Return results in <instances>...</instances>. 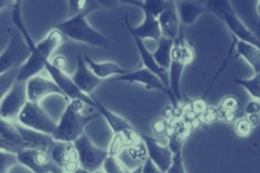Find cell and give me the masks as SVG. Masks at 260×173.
I'll return each instance as SVG.
<instances>
[{
  "label": "cell",
  "instance_id": "cell-18",
  "mask_svg": "<svg viewBox=\"0 0 260 173\" xmlns=\"http://www.w3.org/2000/svg\"><path fill=\"white\" fill-rule=\"evenodd\" d=\"M157 19L161 30V35L175 41L181 30L176 1H169L167 7L159 14Z\"/></svg>",
  "mask_w": 260,
  "mask_h": 173
},
{
  "label": "cell",
  "instance_id": "cell-30",
  "mask_svg": "<svg viewBox=\"0 0 260 173\" xmlns=\"http://www.w3.org/2000/svg\"><path fill=\"white\" fill-rule=\"evenodd\" d=\"M103 171L105 173H129L117 158L112 155H109L106 158L103 164Z\"/></svg>",
  "mask_w": 260,
  "mask_h": 173
},
{
  "label": "cell",
  "instance_id": "cell-8",
  "mask_svg": "<svg viewBox=\"0 0 260 173\" xmlns=\"http://www.w3.org/2000/svg\"><path fill=\"white\" fill-rule=\"evenodd\" d=\"M18 164L26 167L32 173H64L49 156L47 151L24 149L17 154Z\"/></svg>",
  "mask_w": 260,
  "mask_h": 173
},
{
  "label": "cell",
  "instance_id": "cell-35",
  "mask_svg": "<svg viewBox=\"0 0 260 173\" xmlns=\"http://www.w3.org/2000/svg\"><path fill=\"white\" fill-rule=\"evenodd\" d=\"M50 61L54 67H56L59 70L65 71V68L67 67V59L63 55H58Z\"/></svg>",
  "mask_w": 260,
  "mask_h": 173
},
{
  "label": "cell",
  "instance_id": "cell-13",
  "mask_svg": "<svg viewBox=\"0 0 260 173\" xmlns=\"http://www.w3.org/2000/svg\"><path fill=\"white\" fill-rule=\"evenodd\" d=\"M142 142L144 143L147 157L156 165V167L166 173L171 167L173 162L174 153L169 146L160 145L156 139L151 136L140 133Z\"/></svg>",
  "mask_w": 260,
  "mask_h": 173
},
{
  "label": "cell",
  "instance_id": "cell-38",
  "mask_svg": "<svg viewBox=\"0 0 260 173\" xmlns=\"http://www.w3.org/2000/svg\"><path fill=\"white\" fill-rule=\"evenodd\" d=\"M248 120L249 122L251 123V125L254 127V126H257L260 122V116L259 114H252V115H248Z\"/></svg>",
  "mask_w": 260,
  "mask_h": 173
},
{
  "label": "cell",
  "instance_id": "cell-36",
  "mask_svg": "<svg viewBox=\"0 0 260 173\" xmlns=\"http://www.w3.org/2000/svg\"><path fill=\"white\" fill-rule=\"evenodd\" d=\"M260 112V102L253 100L250 101L246 107H245V113L247 115H252V114H259Z\"/></svg>",
  "mask_w": 260,
  "mask_h": 173
},
{
  "label": "cell",
  "instance_id": "cell-12",
  "mask_svg": "<svg viewBox=\"0 0 260 173\" xmlns=\"http://www.w3.org/2000/svg\"><path fill=\"white\" fill-rule=\"evenodd\" d=\"M25 83L27 100L29 102L40 104V101L50 95H59L68 101L62 90L52 79L45 78L41 75H36L26 80Z\"/></svg>",
  "mask_w": 260,
  "mask_h": 173
},
{
  "label": "cell",
  "instance_id": "cell-11",
  "mask_svg": "<svg viewBox=\"0 0 260 173\" xmlns=\"http://www.w3.org/2000/svg\"><path fill=\"white\" fill-rule=\"evenodd\" d=\"M76 69L71 76L75 86L84 95L91 97L92 93L103 83V79L99 78L87 66L82 55L76 56Z\"/></svg>",
  "mask_w": 260,
  "mask_h": 173
},
{
  "label": "cell",
  "instance_id": "cell-6",
  "mask_svg": "<svg viewBox=\"0 0 260 173\" xmlns=\"http://www.w3.org/2000/svg\"><path fill=\"white\" fill-rule=\"evenodd\" d=\"M17 120L19 124L25 127H28L50 135L54 133L57 125V123L53 120V118L47 113L45 109L41 107L40 104L29 102V101L26 102V104L20 111L17 117Z\"/></svg>",
  "mask_w": 260,
  "mask_h": 173
},
{
  "label": "cell",
  "instance_id": "cell-34",
  "mask_svg": "<svg viewBox=\"0 0 260 173\" xmlns=\"http://www.w3.org/2000/svg\"><path fill=\"white\" fill-rule=\"evenodd\" d=\"M142 173H162L156 165L148 158L146 157L144 164L142 165Z\"/></svg>",
  "mask_w": 260,
  "mask_h": 173
},
{
  "label": "cell",
  "instance_id": "cell-17",
  "mask_svg": "<svg viewBox=\"0 0 260 173\" xmlns=\"http://www.w3.org/2000/svg\"><path fill=\"white\" fill-rule=\"evenodd\" d=\"M17 131L20 135V138L23 142L24 149L30 150H43L47 151V149L54 142V138L52 135L25 127L19 123L14 122Z\"/></svg>",
  "mask_w": 260,
  "mask_h": 173
},
{
  "label": "cell",
  "instance_id": "cell-29",
  "mask_svg": "<svg viewBox=\"0 0 260 173\" xmlns=\"http://www.w3.org/2000/svg\"><path fill=\"white\" fill-rule=\"evenodd\" d=\"M16 164H18L17 155L0 151V173H8L9 170Z\"/></svg>",
  "mask_w": 260,
  "mask_h": 173
},
{
  "label": "cell",
  "instance_id": "cell-4",
  "mask_svg": "<svg viewBox=\"0 0 260 173\" xmlns=\"http://www.w3.org/2000/svg\"><path fill=\"white\" fill-rule=\"evenodd\" d=\"M29 54L30 51L23 36L14 26L9 36L5 50L0 54V75L23 64Z\"/></svg>",
  "mask_w": 260,
  "mask_h": 173
},
{
  "label": "cell",
  "instance_id": "cell-25",
  "mask_svg": "<svg viewBox=\"0 0 260 173\" xmlns=\"http://www.w3.org/2000/svg\"><path fill=\"white\" fill-rule=\"evenodd\" d=\"M184 67H185V64L182 63L179 59L172 58L171 65L169 68V89L178 102L182 101L180 82H181V76H182Z\"/></svg>",
  "mask_w": 260,
  "mask_h": 173
},
{
  "label": "cell",
  "instance_id": "cell-22",
  "mask_svg": "<svg viewBox=\"0 0 260 173\" xmlns=\"http://www.w3.org/2000/svg\"><path fill=\"white\" fill-rule=\"evenodd\" d=\"M177 11L181 25H189L196 21V19L206 11L203 2L193 1H178L176 2Z\"/></svg>",
  "mask_w": 260,
  "mask_h": 173
},
{
  "label": "cell",
  "instance_id": "cell-1",
  "mask_svg": "<svg viewBox=\"0 0 260 173\" xmlns=\"http://www.w3.org/2000/svg\"><path fill=\"white\" fill-rule=\"evenodd\" d=\"M11 19L14 26L23 36L30 51L28 58L20 65L16 77V80L18 81H26L45 69V63L51 60L53 52L66 41V37L59 30L53 28L41 42L36 44L22 20L21 1L19 0L14 1L11 7Z\"/></svg>",
  "mask_w": 260,
  "mask_h": 173
},
{
  "label": "cell",
  "instance_id": "cell-32",
  "mask_svg": "<svg viewBox=\"0 0 260 173\" xmlns=\"http://www.w3.org/2000/svg\"><path fill=\"white\" fill-rule=\"evenodd\" d=\"M240 107V103L236 97L228 96L221 100V103L219 105L218 112L223 113H235V111L238 110Z\"/></svg>",
  "mask_w": 260,
  "mask_h": 173
},
{
  "label": "cell",
  "instance_id": "cell-33",
  "mask_svg": "<svg viewBox=\"0 0 260 173\" xmlns=\"http://www.w3.org/2000/svg\"><path fill=\"white\" fill-rule=\"evenodd\" d=\"M252 128H253V126L249 122L248 118L241 117L235 123V131L238 135H240L242 137H246V136L250 135Z\"/></svg>",
  "mask_w": 260,
  "mask_h": 173
},
{
  "label": "cell",
  "instance_id": "cell-39",
  "mask_svg": "<svg viewBox=\"0 0 260 173\" xmlns=\"http://www.w3.org/2000/svg\"><path fill=\"white\" fill-rule=\"evenodd\" d=\"M14 1H9V0H0V10L6 7H12Z\"/></svg>",
  "mask_w": 260,
  "mask_h": 173
},
{
  "label": "cell",
  "instance_id": "cell-15",
  "mask_svg": "<svg viewBox=\"0 0 260 173\" xmlns=\"http://www.w3.org/2000/svg\"><path fill=\"white\" fill-rule=\"evenodd\" d=\"M23 150L24 146L14 122L0 117V151L17 155Z\"/></svg>",
  "mask_w": 260,
  "mask_h": 173
},
{
  "label": "cell",
  "instance_id": "cell-21",
  "mask_svg": "<svg viewBox=\"0 0 260 173\" xmlns=\"http://www.w3.org/2000/svg\"><path fill=\"white\" fill-rule=\"evenodd\" d=\"M95 110H96V112H99L101 114L102 117L105 118V120L107 121V123L109 124L110 128L112 129V131L115 135L125 134L127 132L135 130L134 127L131 126V124L125 118L110 111L99 100H96V109Z\"/></svg>",
  "mask_w": 260,
  "mask_h": 173
},
{
  "label": "cell",
  "instance_id": "cell-7",
  "mask_svg": "<svg viewBox=\"0 0 260 173\" xmlns=\"http://www.w3.org/2000/svg\"><path fill=\"white\" fill-rule=\"evenodd\" d=\"M27 101L25 81L15 80L0 102V117L6 120L17 118Z\"/></svg>",
  "mask_w": 260,
  "mask_h": 173
},
{
  "label": "cell",
  "instance_id": "cell-10",
  "mask_svg": "<svg viewBox=\"0 0 260 173\" xmlns=\"http://www.w3.org/2000/svg\"><path fill=\"white\" fill-rule=\"evenodd\" d=\"M47 153L51 159L63 169L64 173L74 172L80 167L73 142L54 140V142L47 149Z\"/></svg>",
  "mask_w": 260,
  "mask_h": 173
},
{
  "label": "cell",
  "instance_id": "cell-2",
  "mask_svg": "<svg viewBox=\"0 0 260 173\" xmlns=\"http://www.w3.org/2000/svg\"><path fill=\"white\" fill-rule=\"evenodd\" d=\"M83 105L84 103L79 100H70L67 103L56 125V129L52 134L55 140L73 142L84 133L85 127L90 121L101 117L99 112L91 115H83Z\"/></svg>",
  "mask_w": 260,
  "mask_h": 173
},
{
  "label": "cell",
  "instance_id": "cell-14",
  "mask_svg": "<svg viewBox=\"0 0 260 173\" xmlns=\"http://www.w3.org/2000/svg\"><path fill=\"white\" fill-rule=\"evenodd\" d=\"M143 14H144L143 21L135 27L130 25L127 15L124 17L125 25L128 32L132 37H136L142 41L144 39H151L158 42L159 39L162 37V35H161V30H160L157 17H155L154 15H152L147 11H143Z\"/></svg>",
  "mask_w": 260,
  "mask_h": 173
},
{
  "label": "cell",
  "instance_id": "cell-20",
  "mask_svg": "<svg viewBox=\"0 0 260 173\" xmlns=\"http://www.w3.org/2000/svg\"><path fill=\"white\" fill-rule=\"evenodd\" d=\"M132 38L134 39V42H135L136 47L138 49L141 61L143 63V67L147 68L148 70H150L151 72L156 74L159 77V79L162 81V83L169 89V70H166V69L161 68L155 62L152 53L148 51V49L145 47V45H144L142 40H140V39H138L136 37H132Z\"/></svg>",
  "mask_w": 260,
  "mask_h": 173
},
{
  "label": "cell",
  "instance_id": "cell-3",
  "mask_svg": "<svg viewBox=\"0 0 260 173\" xmlns=\"http://www.w3.org/2000/svg\"><path fill=\"white\" fill-rule=\"evenodd\" d=\"M88 14L84 12L72 15L68 19L57 23L54 27L59 30L66 38L73 41L93 47L107 48L109 46V40L87 22L86 16Z\"/></svg>",
  "mask_w": 260,
  "mask_h": 173
},
{
  "label": "cell",
  "instance_id": "cell-23",
  "mask_svg": "<svg viewBox=\"0 0 260 173\" xmlns=\"http://www.w3.org/2000/svg\"><path fill=\"white\" fill-rule=\"evenodd\" d=\"M236 53L245 59L253 68L254 73H260V49L251 44L237 40Z\"/></svg>",
  "mask_w": 260,
  "mask_h": 173
},
{
  "label": "cell",
  "instance_id": "cell-26",
  "mask_svg": "<svg viewBox=\"0 0 260 173\" xmlns=\"http://www.w3.org/2000/svg\"><path fill=\"white\" fill-rule=\"evenodd\" d=\"M122 3H127L130 5H134L136 7H139L142 9V11H147L154 15L155 17H158L159 14L164 11V9L167 7L168 2L166 0H123L120 1Z\"/></svg>",
  "mask_w": 260,
  "mask_h": 173
},
{
  "label": "cell",
  "instance_id": "cell-19",
  "mask_svg": "<svg viewBox=\"0 0 260 173\" xmlns=\"http://www.w3.org/2000/svg\"><path fill=\"white\" fill-rule=\"evenodd\" d=\"M87 66L89 69L101 79H106V78H112L115 76H120L128 73L130 70L121 67L119 64L111 61L107 62H96L93 61L88 55L83 56Z\"/></svg>",
  "mask_w": 260,
  "mask_h": 173
},
{
  "label": "cell",
  "instance_id": "cell-40",
  "mask_svg": "<svg viewBox=\"0 0 260 173\" xmlns=\"http://www.w3.org/2000/svg\"><path fill=\"white\" fill-rule=\"evenodd\" d=\"M65 173H68V172H65ZM71 173H91V172H89V171H87V170H85V169L79 167V168H77L74 172H71Z\"/></svg>",
  "mask_w": 260,
  "mask_h": 173
},
{
  "label": "cell",
  "instance_id": "cell-28",
  "mask_svg": "<svg viewBox=\"0 0 260 173\" xmlns=\"http://www.w3.org/2000/svg\"><path fill=\"white\" fill-rule=\"evenodd\" d=\"M20 66H16L9 70L8 72L0 75V102L2 98L5 96V94L8 92V90L12 86L14 81L16 80L18 70Z\"/></svg>",
  "mask_w": 260,
  "mask_h": 173
},
{
  "label": "cell",
  "instance_id": "cell-31",
  "mask_svg": "<svg viewBox=\"0 0 260 173\" xmlns=\"http://www.w3.org/2000/svg\"><path fill=\"white\" fill-rule=\"evenodd\" d=\"M173 153H174V156H173L172 165L166 173H187L185 170V167H184V163H183L181 147L176 149Z\"/></svg>",
  "mask_w": 260,
  "mask_h": 173
},
{
  "label": "cell",
  "instance_id": "cell-9",
  "mask_svg": "<svg viewBox=\"0 0 260 173\" xmlns=\"http://www.w3.org/2000/svg\"><path fill=\"white\" fill-rule=\"evenodd\" d=\"M109 80L110 81L138 82V83L143 84L146 90H156V91L164 92L169 96L174 109H177V107H178L179 102L173 96L171 91L162 83V81L159 79V77L156 74H154L153 72H151L150 70H148L145 67H142V68H139V69H136L133 71L130 70L128 73H126L124 75L115 76V77L110 78Z\"/></svg>",
  "mask_w": 260,
  "mask_h": 173
},
{
  "label": "cell",
  "instance_id": "cell-43",
  "mask_svg": "<svg viewBox=\"0 0 260 173\" xmlns=\"http://www.w3.org/2000/svg\"><path fill=\"white\" fill-rule=\"evenodd\" d=\"M259 49H260V47H259Z\"/></svg>",
  "mask_w": 260,
  "mask_h": 173
},
{
  "label": "cell",
  "instance_id": "cell-5",
  "mask_svg": "<svg viewBox=\"0 0 260 173\" xmlns=\"http://www.w3.org/2000/svg\"><path fill=\"white\" fill-rule=\"evenodd\" d=\"M73 145L77 153L79 166L91 173L100 170L106 158L110 155L109 151L93 145L85 132L75 139Z\"/></svg>",
  "mask_w": 260,
  "mask_h": 173
},
{
  "label": "cell",
  "instance_id": "cell-37",
  "mask_svg": "<svg viewBox=\"0 0 260 173\" xmlns=\"http://www.w3.org/2000/svg\"><path fill=\"white\" fill-rule=\"evenodd\" d=\"M256 12H257V33H256V37L260 40V0H258L257 4H256Z\"/></svg>",
  "mask_w": 260,
  "mask_h": 173
},
{
  "label": "cell",
  "instance_id": "cell-16",
  "mask_svg": "<svg viewBox=\"0 0 260 173\" xmlns=\"http://www.w3.org/2000/svg\"><path fill=\"white\" fill-rule=\"evenodd\" d=\"M220 18L229 27L232 36L235 37L237 40L251 44L253 46H256L257 48L260 47V40L242 22V20L235 13L234 9L223 12Z\"/></svg>",
  "mask_w": 260,
  "mask_h": 173
},
{
  "label": "cell",
  "instance_id": "cell-24",
  "mask_svg": "<svg viewBox=\"0 0 260 173\" xmlns=\"http://www.w3.org/2000/svg\"><path fill=\"white\" fill-rule=\"evenodd\" d=\"M173 47H174V40L162 36L157 42V47L155 51L152 52L155 62L166 70H169L171 65Z\"/></svg>",
  "mask_w": 260,
  "mask_h": 173
},
{
  "label": "cell",
  "instance_id": "cell-27",
  "mask_svg": "<svg viewBox=\"0 0 260 173\" xmlns=\"http://www.w3.org/2000/svg\"><path fill=\"white\" fill-rule=\"evenodd\" d=\"M234 81L244 88L252 98L260 100V73L254 74L251 78H235Z\"/></svg>",
  "mask_w": 260,
  "mask_h": 173
},
{
  "label": "cell",
  "instance_id": "cell-41",
  "mask_svg": "<svg viewBox=\"0 0 260 173\" xmlns=\"http://www.w3.org/2000/svg\"><path fill=\"white\" fill-rule=\"evenodd\" d=\"M129 173H142V165H139V166H137L134 170H132V171H130Z\"/></svg>",
  "mask_w": 260,
  "mask_h": 173
},
{
  "label": "cell",
  "instance_id": "cell-42",
  "mask_svg": "<svg viewBox=\"0 0 260 173\" xmlns=\"http://www.w3.org/2000/svg\"><path fill=\"white\" fill-rule=\"evenodd\" d=\"M94 173H105L104 171H102V170H98V171H95Z\"/></svg>",
  "mask_w": 260,
  "mask_h": 173
}]
</instances>
